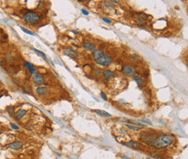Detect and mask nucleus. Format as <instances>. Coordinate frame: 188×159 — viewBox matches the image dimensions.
Masks as SVG:
<instances>
[{"mask_svg":"<svg viewBox=\"0 0 188 159\" xmlns=\"http://www.w3.org/2000/svg\"><path fill=\"white\" fill-rule=\"evenodd\" d=\"M173 139H174V137L172 135H169V134L161 135L155 137V139L151 143V145L152 147L157 148V149H165V148L168 147L172 144Z\"/></svg>","mask_w":188,"mask_h":159,"instance_id":"obj_1","label":"nucleus"},{"mask_svg":"<svg viewBox=\"0 0 188 159\" xmlns=\"http://www.w3.org/2000/svg\"><path fill=\"white\" fill-rule=\"evenodd\" d=\"M23 19L28 24H36L39 22L41 19V16L38 13L33 11V10H28L23 16Z\"/></svg>","mask_w":188,"mask_h":159,"instance_id":"obj_2","label":"nucleus"},{"mask_svg":"<svg viewBox=\"0 0 188 159\" xmlns=\"http://www.w3.org/2000/svg\"><path fill=\"white\" fill-rule=\"evenodd\" d=\"M112 62V58L108 55H103L98 60H96V63L99 65H102V66H107L110 64Z\"/></svg>","mask_w":188,"mask_h":159,"instance_id":"obj_3","label":"nucleus"},{"mask_svg":"<svg viewBox=\"0 0 188 159\" xmlns=\"http://www.w3.org/2000/svg\"><path fill=\"white\" fill-rule=\"evenodd\" d=\"M121 72L127 76H133L135 74V69L131 64H125L121 69Z\"/></svg>","mask_w":188,"mask_h":159,"instance_id":"obj_4","label":"nucleus"},{"mask_svg":"<svg viewBox=\"0 0 188 159\" xmlns=\"http://www.w3.org/2000/svg\"><path fill=\"white\" fill-rule=\"evenodd\" d=\"M155 139V137L154 136L151 135L149 132H145L144 134H141V140L142 142H144L145 143H147V144H150L153 142V140Z\"/></svg>","mask_w":188,"mask_h":159,"instance_id":"obj_5","label":"nucleus"},{"mask_svg":"<svg viewBox=\"0 0 188 159\" xmlns=\"http://www.w3.org/2000/svg\"><path fill=\"white\" fill-rule=\"evenodd\" d=\"M23 146H24V144L20 141H15L9 144V148L12 150H20L23 148Z\"/></svg>","mask_w":188,"mask_h":159,"instance_id":"obj_6","label":"nucleus"},{"mask_svg":"<svg viewBox=\"0 0 188 159\" xmlns=\"http://www.w3.org/2000/svg\"><path fill=\"white\" fill-rule=\"evenodd\" d=\"M33 81L36 84H43L44 83V76L40 73H35L33 75Z\"/></svg>","mask_w":188,"mask_h":159,"instance_id":"obj_7","label":"nucleus"},{"mask_svg":"<svg viewBox=\"0 0 188 159\" xmlns=\"http://www.w3.org/2000/svg\"><path fill=\"white\" fill-rule=\"evenodd\" d=\"M64 53L72 58H75L78 56L77 51H75V50H73L72 48H66V49H64Z\"/></svg>","mask_w":188,"mask_h":159,"instance_id":"obj_8","label":"nucleus"},{"mask_svg":"<svg viewBox=\"0 0 188 159\" xmlns=\"http://www.w3.org/2000/svg\"><path fill=\"white\" fill-rule=\"evenodd\" d=\"M126 146H128L130 148H134V149H139V148H141V143H138V142H135V141H128L127 143H124Z\"/></svg>","mask_w":188,"mask_h":159,"instance_id":"obj_9","label":"nucleus"},{"mask_svg":"<svg viewBox=\"0 0 188 159\" xmlns=\"http://www.w3.org/2000/svg\"><path fill=\"white\" fill-rule=\"evenodd\" d=\"M26 110L25 109H18V111L15 112V118H16L17 120H19L21 119L23 117H24L26 114Z\"/></svg>","mask_w":188,"mask_h":159,"instance_id":"obj_10","label":"nucleus"},{"mask_svg":"<svg viewBox=\"0 0 188 159\" xmlns=\"http://www.w3.org/2000/svg\"><path fill=\"white\" fill-rule=\"evenodd\" d=\"M104 54H103V51L101 50H95L93 51V57H94V59L96 61L98 60L101 56H103Z\"/></svg>","mask_w":188,"mask_h":159,"instance_id":"obj_11","label":"nucleus"},{"mask_svg":"<svg viewBox=\"0 0 188 159\" xmlns=\"http://www.w3.org/2000/svg\"><path fill=\"white\" fill-rule=\"evenodd\" d=\"M93 111L95 113L98 114V115L101 116V117H111L112 116L109 113H107V111H104V110H101V109H93Z\"/></svg>","mask_w":188,"mask_h":159,"instance_id":"obj_12","label":"nucleus"},{"mask_svg":"<svg viewBox=\"0 0 188 159\" xmlns=\"http://www.w3.org/2000/svg\"><path fill=\"white\" fill-rule=\"evenodd\" d=\"M114 76H115V73L109 70H106L103 71V77H104L106 79H110V78H114Z\"/></svg>","mask_w":188,"mask_h":159,"instance_id":"obj_13","label":"nucleus"},{"mask_svg":"<svg viewBox=\"0 0 188 159\" xmlns=\"http://www.w3.org/2000/svg\"><path fill=\"white\" fill-rule=\"evenodd\" d=\"M24 65L25 66L26 68H27L28 70H30V72H31L32 74H35L36 73V69H35V67H34L33 65H32L30 63H29V62H24Z\"/></svg>","mask_w":188,"mask_h":159,"instance_id":"obj_14","label":"nucleus"},{"mask_svg":"<svg viewBox=\"0 0 188 159\" xmlns=\"http://www.w3.org/2000/svg\"><path fill=\"white\" fill-rule=\"evenodd\" d=\"M48 91V89L46 87H44V86H39V87L36 88V93L38 94V95H45L46 93H47Z\"/></svg>","mask_w":188,"mask_h":159,"instance_id":"obj_15","label":"nucleus"},{"mask_svg":"<svg viewBox=\"0 0 188 159\" xmlns=\"http://www.w3.org/2000/svg\"><path fill=\"white\" fill-rule=\"evenodd\" d=\"M83 46H84V48L85 49H87V50H90V51H94V50H95V46L94 44H92V43H89V42H86L83 44Z\"/></svg>","mask_w":188,"mask_h":159,"instance_id":"obj_16","label":"nucleus"},{"mask_svg":"<svg viewBox=\"0 0 188 159\" xmlns=\"http://www.w3.org/2000/svg\"><path fill=\"white\" fill-rule=\"evenodd\" d=\"M134 80L136 82L137 84H139V85L144 84V80L142 79V78L139 77V76H134Z\"/></svg>","mask_w":188,"mask_h":159,"instance_id":"obj_17","label":"nucleus"},{"mask_svg":"<svg viewBox=\"0 0 188 159\" xmlns=\"http://www.w3.org/2000/svg\"><path fill=\"white\" fill-rule=\"evenodd\" d=\"M23 88V90H24L25 93H30L31 92V88H30V85H28V84H24V85L22 86Z\"/></svg>","mask_w":188,"mask_h":159,"instance_id":"obj_18","label":"nucleus"},{"mask_svg":"<svg viewBox=\"0 0 188 159\" xmlns=\"http://www.w3.org/2000/svg\"><path fill=\"white\" fill-rule=\"evenodd\" d=\"M6 111L8 112L10 115H13V114H15V107H13V106H9V107L6 108Z\"/></svg>","mask_w":188,"mask_h":159,"instance_id":"obj_19","label":"nucleus"},{"mask_svg":"<svg viewBox=\"0 0 188 159\" xmlns=\"http://www.w3.org/2000/svg\"><path fill=\"white\" fill-rule=\"evenodd\" d=\"M34 50L36 52V53L38 54V55H40L41 57H43V58H44V59H46V56L44 55V53H43L42 51H40V50H36V49H34Z\"/></svg>","mask_w":188,"mask_h":159,"instance_id":"obj_20","label":"nucleus"},{"mask_svg":"<svg viewBox=\"0 0 188 159\" xmlns=\"http://www.w3.org/2000/svg\"><path fill=\"white\" fill-rule=\"evenodd\" d=\"M21 29H22V30L24 32H25V33H27V34H30V35H32V36H34L35 34L33 33V32H31V31H30V30H28L27 29H25V28H24V27H21Z\"/></svg>","mask_w":188,"mask_h":159,"instance_id":"obj_21","label":"nucleus"},{"mask_svg":"<svg viewBox=\"0 0 188 159\" xmlns=\"http://www.w3.org/2000/svg\"><path fill=\"white\" fill-rule=\"evenodd\" d=\"M127 127L128 128V129H132V130H135V131L139 130V128L134 127V126H132V125H129V124H127Z\"/></svg>","mask_w":188,"mask_h":159,"instance_id":"obj_22","label":"nucleus"},{"mask_svg":"<svg viewBox=\"0 0 188 159\" xmlns=\"http://www.w3.org/2000/svg\"><path fill=\"white\" fill-rule=\"evenodd\" d=\"M10 127H11L12 129H19V126L17 125V124H15V123H10Z\"/></svg>","mask_w":188,"mask_h":159,"instance_id":"obj_23","label":"nucleus"},{"mask_svg":"<svg viewBox=\"0 0 188 159\" xmlns=\"http://www.w3.org/2000/svg\"><path fill=\"white\" fill-rule=\"evenodd\" d=\"M131 58H132V59L136 60V59H139V58H140V57H139L138 55H135V54H134V55H132V56H131Z\"/></svg>","mask_w":188,"mask_h":159,"instance_id":"obj_24","label":"nucleus"},{"mask_svg":"<svg viewBox=\"0 0 188 159\" xmlns=\"http://www.w3.org/2000/svg\"><path fill=\"white\" fill-rule=\"evenodd\" d=\"M102 19H103V21H105V22H106V23H108V24H111V22H112V21H111V20H110V19H108V18H102Z\"/></svg>","mask_w":188,"mask_h":159,"instance_id":"obj_25","label":"nucleus"},{"mask_svg":"<svg viewBox=\"0 0 188 159\" xmlns=\"http://www.w3.org/2000/svg\"><path fill=\"white\" fill-rule=\"evenodd\" d=\"M13 81L15 82V83H16L17 84H19V83H20V82H19V80H18V78H14V79H13Z\"/></svg>","mask_w":188,"mask_h":159,"instance_id":"obj_26","label":"nucleus"},{"mask_svg":"<svg viewBox=\"0 0 188 159\" xmlns=\"http://www.w3.org/2000/svg\"><path fill=\"white\" fill-rule=\"evenodd\" d=\"M101 97L103 98V99H104V100H107V97H106L105 94H104V93H101Z\"/></svg>","mask_w":188,"mask_h":159,"instance_id":"obj_27","label":"nucleus"},{"mask_svg":"<svg viewBox=\"0 0 188 159\" xmlns=\"http://www.w3.org/2000/svg\"><path fill=\"white\" fill-rule=\"evenodd\" d=\"M0 66H2V67H4V63L3 60H0Z\"/></svg>","mask_w":188,"mask_h":159,"instance_id":"obj_28","label":"nucleus"},{"mask_svg":"<svg viewBox=\"0 0 188 159\" xmlns=\"http://www.w3.org/2000/svg\"><path fill=\"white\" fill-rule=\"evenodd\" d=\"M81 11H82L83 14H85V15H88V14H89V13H88V11H85V10H81Z\"/></svg>","mask_w":188,"mask_h":159,"instance_id":"obj_29","label":"nucleus"},{"mask_svg":"<svg viewBox=\"0 0 188 159\" xmlns=\"http://www.w3.org/2000/svg\"><path fill=\"white\" fill-rule=\"evenodd\" d=\"M1 133H2V129H0V135H1Z\"/></svg>","mask_w":188,"mask_h":159,"instance_id":"obj_30","label":"nucleus"},{"mask_svg":"<svg viewBox=\"0 0 188 159\" xmlns=\"http://www.w3.org/2000/svg\"><path fill=\"white\" fill-rule=\"evenodd\" d=\"M0 85H1V83H0Z\"/></svg>","mask_w":188,"mask_h":159,"instance_id":"obj_31","label":"nucleus"}]
</instances>
